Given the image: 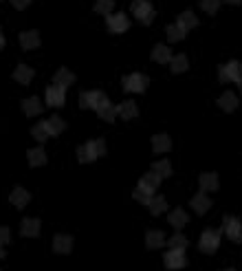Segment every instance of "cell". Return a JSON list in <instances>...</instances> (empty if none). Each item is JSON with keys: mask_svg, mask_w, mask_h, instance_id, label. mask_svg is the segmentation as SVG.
Wrapping results in <instances>:
<instances>
[{"mask_svg": "<svg viewBox=\"0 0 242 271\" xmlns=\"http://www.w3.org/2000/svg\"><path fill=\"white\" fill-rule=\"evenodd\" d=\"M22 111H25L27 117H35L44 111V106L40 104L38 97H27V99H22Z\"/></svg>", "mask_w": 242, "mask_h": 271, "instance_id": "cell-18", "label": "cell"}, {"mask_svg": "<svg viewBox=\"0 0 242 271\" xmlns=\"http://www.w3.org/2000/svg\"><path fill=\"white\" fill-rule=\"evenodd\" d=\"M117 115L121 117V119H135V117L139 115V108H137V104L135 101H123V104H119L117 106Z\"/></svg>", "mask_w": 242, "mask_h": 271, "instance_id": "cell-24", "label": "cell"}, {"mask_svg": "<svg viewBox=\"0 0 242 271\" xmlns=\"http://www.w3.org/2000/svg\"><path fill=\"white\" fill-rule=\"evenodd\" d=\"M170 67H172V73H185L187 67H189V60L185 53H179V55H172L170 60Z\"/></svg>", "mask_w": 242, "mask_h": 271, "instance_id": "cell-31", "label": "cell"}, {"mask_svg": "<svg viewBox=\"0 0 242 271\" xmlns=\"http://www.w3.org/2000/svg\"><path fill=\"white\" fill-rule=\"evenodd\" d=\"M223 230L227 234V238L233 243H242V223L236 216H225L223 218Z\"/></svg>", "mask_w": 242, "mask_h": 271, "instance_id": "cell-4", "label": "cell"}, {"mask_svg": "<svg viewBox=\"0 0 242 271\" xmlns=\"http://www.w3.org/2000/svg\"><path fill=\"white\" fill-rule=\"evenodd\" d=\"M27 159H29V165L31 168H40L47 163V152H44V148H31L27 152Z\"/></svg>", "mask_w": 242, "mask_h": 271, "instance_id": "cell-25", "label": "cell"}, {"mask_svg": "<svg viewBox=\"0 0 242 271\" xmlns=\"http://www.w3.org/2000/svg\"><path fill=\"white\" fill-rule=\"evenodd\" d=\"M148 84H150V79L143 73H130V75L123 77V91H128V93H145Z\"/></svg>", "mask_w": 242, "mask_h": 271, "instance_id": "cell-3", "label": "cell"}, {"mask_svg": "<svg viewBox=\"0 0 242 271\" xmlns=\"http://www.w3.org/2000/svg\"><path fill=\"white\" fill-rule=\"evenodd\" d=\"M145 245H148V249H159L165 245V236L161 230H150L148 234H145Z\"/></svg>", "mask_w": 242, "mask_h": 271, "instance_id": "cell-23", "label": "cell"}, {"mask_svg": "<svg viewBox=\"0 0 242 271\" xmlns=\"http://www.w3.org/2000/svg\"><path fill=\"white\" fill-rule=\"evenodd\" d=\"M176 25H179V27L183 29V31L187 33V31H192L194 27H198V18H196V13H194V11H189V9H187V11H183L181 16L176 18Z\"/></svg>", "mask_w": 242, "mask_h": 271, "instance_id": "cell-12", "label": "cell"}, {"mask_svg": "<svg viewBox=\"0 0 242 271\" xmlns=\"http://www.w3.org/2000/svg\"><path fill=\"white\" fill-rule=\"evenodd\" d=\"M106 27L110 33H123L130 29V20L126 13H110V16H106Z\"/></svg>", "mask_w": 242, "mask_h": 271, "instance_id": "cell-6", "label": "cell"}, {"mask_svg": "<svg viewBox=\"0 0 242 271\" xmlns=\"http://www.w3.org/2000/svg\"><path fill=\"white\" fill-rule=\"evenodd\" d=\"M163 262H165L167 269H183L187 265V256H185L183 249H170V252L165 254Z\"/></svg>", "mask_w": 242, "mask_h": 271, "instance_id": "cell-9", "label": "cell"}, {"mask_svg": "<svg viewBox=\"0 0 242 271\" xmlns=\"http://www.w3.org/2000/svg\"><path fill=\"white\" fill-rule=\"evenodd\" d=\"M77 159H79V163H91V161L97 159V150H95V143L88 141V143H84V145H79V148H77Z\"/></svg>", "mask_w": 242, "mask_h": 271, "instance_id": "cell-13", "label": "cell"}, {"mask_svg": "<svg viewBox=\"0 0 242 271\" xmlns=\"http://www.w3.org/2000/svg\"><path fill=\"white\" fill-rule=\"evenodd\" d=\"M148 207H150V212L154 216H159V214H163V212L167 210V201L163 199V196H152V201L148 203Z\"/></svg>", "mask_w": 242, "mask_h": 271, "instance_id": "cell-32", "label": "cell"}, {"mask_svg": "<svg viewBox=\"0 0 242 271\" xmlns=\"http://www.w3.org/2000/svg\"><path fill=\"white\" fill-rule=\"evenodd\" d=\"M20 45L25 51H33L40 47V33L38 31H25L20 33Z\"/></svg>", "mask_w": 242, "mask_h": 271, "instance_id": "cell-14", "label": "cell"}, {"mask_svg": "<svg viewBox=\"0 0 242 271\" xmlns=\"http://www.w3.org/2000/svg\"><path fill=\"white\" fill-rule=\"evenodd\" d=\"M3 47H5V35H3V31H0V51H3Z\"/></svg>", "mask_w": 242, "mask_h": 271, "instance_id": "cell-43", "label": "cell"}, {"mask_svg": "<svg viewBox=\"0 0 242 271\" xmlns=\"http://www.w3.org/2000/svg\"><path fill=\"white\" fill-rule=\"evenodd\" d=\"M9 240H11L9 230H7V227H0V245H7Z\"/></svg>", "mask_w": 242, "mask_h": 271, "instance_id": "cell-41", "label": "cell"}, {"mask_svg": "<svg viewBox=\"0 0 242 271\" xmlns=\"http://www.w3.org/2000/svg\"><path fill=\"white\" fill-rule=\"evenodd\" d=\"M115 9V0H97L95 3V13H99V16H110Z\"/></svg>", "mask_w": 242, "mask_h": 271, "instance_id": "cell-34", "label": "cell"}, {"mask_svg": "<svg viewBox=\"0 0 242 271\" xmlns=\"http://www.w3.org/2000/svg\"><path fill=\"white\" fill-rule=\"evenodd\" d=\"M97 115H99V119H104V121H115L117 119V106H113L110 101L106 99L104 104H101L99 108H97Z\"/></svg>", "mask_w": 242, "mask_h": 271, "instance_id": "cell-29", "label": "cell"}, {"mask_svg": "<svg viewBox=\"0 0 242 271\" xmlns=\"http://www.w3.org/2000/svg\"><path fill=\"white\" fill-rule=\"evenodd\" d=\"M135 201H139V203H143V205H148L150 201H152V196H154V192H150V190H145V187H137L135 190Z\"/></svg>", "mask_w": 242, "mask_h": 271, "instance_id": "cell-38", "label": "cell"}, {"mask_svg": "<svg viewBox=\"0 0 242 271\" xmlns=\"http://www.w3.org/2000/svg\"><path fill=\"white\" fill-rule=\"evenodd\" d=\"M167 221H170V225L172 227H176V230H183V227L187 225V221H189V216L183 212L181 207H176L174 212H170V216H167Z\"/></svg>", "mask_w": 242, "mask_h": 271, "instance_id": "cell-28", "label": "cell"}, {"mask_svg": "<svg viewBox=\"0 0 242 271\" xmlns=\"http://www.w3.org/2000/svg\"><path fill=\"white\" fill-rule=\"evenodd\" d=\"M218 187H220L218 174H214V172H203L201 174V190L203 192H216Z\"/></svg>", "mask_w": 242, "mask_h": 271, "instance_id": "cell-17", "label": "cell"}, {"mask_svg": "<svg viewBox=\"0 0 242 271\" xmlns=\"http://www.w3.org/2000/svg\"><path fill=\"white\" fill-rule=\"evenodd\" d=\"M238 89H240V93H242V79H240V82H238Z\"/></svg>", "mask_w": 242, "mask_h": 271, "instance_id": "cell-46", "label": "cell"}, {"mask_svg": "<svg viewBox=\"0 0 242 271\" xmlns=\"http://www.w3.org/2000/svg\"><path fill=\"white\" fill-rule=\"evenodd\" d=\"M3 256H5V249H3V245H0V258H3Z\"/></svg>", "mask_w": 242, "mask_h": 271, "instance_id": "cell-45", "label": "cell"}, {"mask_svg": "<svg viewBox=\"0 0 242 271\" xmlns=\"http://www.w3.org/2000/svg\"><path fill=\"white\" fill-rule=\"evenodd\" d=\"M11 5L16 7L18 11H22V9H27V7L31 5V0H11Z\"/></svg>", "mask_w": 242, "mask_h": 271, "instance_id": "cell-42", "label": "cell"}, {"mask_svg": "<svg viewBox=\"0 0 242 271\" xmlns=\"http://www.w3.org/2000/svg\"><path fill=\"white\" fill-rule=\"evenodd\" d=\"M165 33H167V40L170 42H181L183 38H185V31H183L179 25H167Z\"/></svg>", "mask_w": 242, "mask_h": 271, "instance_id": "cell-36", "label": "cell"}, {"mask_svg": "<svg viewBox=\"0 0 242 271\" xmlns=\"http://www.w3.org/2000/svg\"><path fill=\"white\" fill-rule=\"evenodd\" d=\"M20 234L22 236H38L40 234V221L38 218H25L20 225Z\"/></svg>", "mask_w": 242, "mask_h": 271, "instance_id": "cell-26", "label": "cell"}, {"mask_svg": "<svg viewBox=\"0 0 242 271\" xmlns=\"http://www.w3.org/2000/svg\"><path fill=\"white\" fill-rule=\"evenodd\" d=\"M167 245H170L172 249H183V252H185V247H187V238L183 236L181 232H176L174 236H172L170 240H167Z\"/></svg>", "mask_w": 242, "mask_h": 271, "instance_id": "cell-37", "label": "cell"}, {"mask_svg": "<svg viewBox=\"0 0 242 271\" xmlns=\"http://www.w3.org/2000/svg\"><path fill=\"white\" fill-rule=\"evenodd\" d=\"M152 150L157 152V155H161V152H170L172 150V139H170V135H165V133L154 135L152 137Z\"/></svg>", "mask_w": 242, "mask_h": 271, "instance_id": "cell-11", "label": "cell"}, {"mask_svg": "<svg viewBox=\"0 0 242 271\" xmlns=\"http://www.w3.org/2000/svg\"><path fill=\"white\" fill-rule=\"evenodd\" d=\"M218 79L223 84L240 82V79H242V62L231 60V62L223 64V67H218Z\"/></svg>", "mask_w": 242, "mask_h": 271, "instance_id": "cell-2", "label": "cell"}, {"mask_svg": "<svg viewBox=\"0 0 242 271\" xmlns=\"http://www.w3.org/2000/svg\"><path fill=\"white\" fill-rule=\"evenodd\" d=\"M53 84L60 86V89H69L71 84H75V75H73L69 69H60L55 73V77H53Z\"/></svg>", "mask_w": 242, "mask_h": 271, "instance_id": "cell-21", "label": "cell"}, {"mask_svg": "<svg viewBox=\"0 0 242 271\" xmlns=\"http://www.w3.org/2000/svg\"><path fill=\"white\" fill-rule=\"evenodd\" d=\"M44 99H47V106L60 108V106H64V101H66V89H60V86L51 84L47 89V93H44Z\"/></svg>", "mask_w": 242, "mask_h": 271, "instance_id": "cell-8", "label": "cell"}, {"mask_svg": "<svg viewBox=\"0 0 242 271\" xmlns=\"http://www.w3.org/2000/svg\"><path fill=\"white\" fill-rule=\"evenodd\" d=\"M95 150H97V157H104L106 155V141L104 139H95Z\"/></svg>", "mask_w": 242, "mask_h": 271, "instance_id": "cell-40", "label": "cell"}, {"mask_svg": "<svg viewBox=\"0 0 242 271\" xmlns=\"http://www.w3.org/2000/svg\"><path fill=\"white\" fill-rule=\"evenodd\" d=\"M152 172H157L161 179H163V177H170V174H172V163H170L167 159H161V161H157V163L152 165Z\"/></svg>", "mask_w": 242, "mask_h": 271, "instance_id": "cell-33", "label": "cell"}, {"mask_svg": "<svg viewBox=\"0 0 242 271\" xmlns=\"http://www.w3.org/2000/svg\"><path fill=\"white\" fill-rule=\"evenodd\" d=\"M220 3H223V0H201V9L205 13H211V16H214V13L220 9Z\"/></svg>", "mask_w": 242, "mask_h": 271, "instance_id": "cell-39", "label": "cell"}, {"mask_svg": "<svg viewBox=\"0 0 242 271\" xmlns=\"http://www.w3.org/2000/svg\"><path fill=\"white\" fill-rule=\"evenodd\" d=\"M192 207H194V212L196 214H207V210L211 207V199L205 192H201V194H196L194 199H192Z\"/></svg>", "mask_w": 242, "mask_h": 271, "instance_id": "cell-20", "label": "cell"}, {"mask_svg": "<svg viewBox=\"0 0 242 271\" xmlns=\"http://www.w3.org/2000/svg\"><path fill=\"white\" fill-rule=\"evenodd\" d=\"M152 60L159 62V64H170V60H172V51L167 49L165 45H157V47L152 49Z\"/></svg>", "mask_w": 242, "mask_h": 271, "instance_id": "cell-27", "label": "cell"}, {"mask_svg": "<svg viewBox=\"0 0 242 271\" xmlns=\"http://www.w3.org/2000/svg\"><path fill=\"white\" fill-rule=\"evenodd\" d=\"M225 271H236V269H225Z\"/></svg>", "mask_w": 242, "mask_h": 271, "instance_id": "cell-47", "label": "cell"}, {"mask_svg": "<svg viewBox=\"0 0 242 271\" xmlns=\"http://www.w3.org/2000/svg\"><path fill=\"white\" fill-rule=\"evenodd\" d=\"M13 79L20 84H31V79H33V69L31 67H27V64H18L16 71H13Z\"/></svg>", "mask_w": 242, "mask_h": 271, "instance_id": "cell-22", "label": "cell"}, {"mask_svg": "<svg viewBox=\"0 0 242 271\" xmlns=\"http://www.w3.org/2000/svg\"><path fill=\"white\" fill-rule=\"evenodd\" d=\"M225 3H229V5H240L242 0H225Z\"/></svg>", "mask_w": 242, "mask_h": 271, "instance_id": "cell-44", "label": "cell"}, {"mask_svg": "<svg viewBox=\"0 0 242 271\" xmlns=\"http://www.w3.org/2000/svg\"><path fill=\"white\" fill-rule=\"evenodd\" d=\"M218 106L223 108L225 113H233V111L238 108V97H236V95H233L231 91H225V93L218 97Z\"/></svg>", "mask_w": 242, "mask_h": 271, "instance_id": "cell-15", "label": "cell"}, {"mask_svg": "<svg viewBox=\"0 0 242 271\" xmlns=\"http://www.w3.org/2000/svg\"><path fill=\"white\" fill-rule=\"evenodd\" d=\"M44 123H47L49 137H57V135H62L64 130H66V123H64V119H62L60 115H53V117H51V119H47Z\"/></svg>", "mask_w": 242, "mask_h": 271, "instance_id": "cell-19", "label": "cell"}, {"mask_svg": "<svg viewBox=\"0 0 242 271\" xmlns=\"http://www.w3.org/2000/svg\"><path fill=\"white\" fill-rule=\"evenodd\" d=\"M106 99L108 97L101 91H84L82 95H79V106L82 108H95V111H97Z\"/></svg>", "mask_w": 242, "mask_h": 271, "instance_id": "cell-7", "label": "cell"}, {"mask_svg": "<svg viewBox=\"0 0 242 271\" xmlns=\"http://www.w3.org/2000/svg\"><path fill=\"white\" fill-rule=\"evenodd\" d=\"M159 183H161V177L157 172H148V174H143L141 177V183H139V187H145V190H150V192H157V187H159Z\"/></svg>", "mask_w": 242, "mask_h": 271, "instance_id": "cell-30", "label": "cell"}, {"mask_svg": "<svg viewBox=\"0 0 242 271\" xmlns=\"http://www.w3.org/2000/svg\"><path fill=\"white\" fill-rule=\"evenodd\" d=\"M9 201H11V205H16L18 210H22V207H27L29 201H31V194H29L25 187H13L11 194H9Z\"/></svg>", "mask_w": 242, "mask_h": 271, "instance_id": "cell-10", "label": "cell"}, {"mask_svg": "<svg viewBox=\"0 0 242 271\" xmlns=\"http://www.w3.org/2000/svg\"><path fill=\"white\" fill-rule=\"evenodd\" d=\"M198 245H201V249L205 254H214L216 249L220 247V232L211 230V227H209V230H205L201 234V243H198Z\"/></svg>", "mask_w": 242, "mask_h": 271, "instance_id": "cell-5", "label": "cell"}, {"mask_svg": "<svg viewBox=\"0 0 242 271\" xmlns=\"http://www.w3.org/2000/svg\"><path fill=\"white\" fill-rule=\"evenodd\" d=\"M73 249V238L66 236V234H57V236L53 238V252L57 254H71Z\"/></svg>", "mask_w": 242, "mask_h": 271, "instance_id": "cell-16", "label": "cell"}, {"mask_svg": "<svg viewBox=\"0 0 242 271\" xmlns=\"http://www.w3.org/2000/svg\"><path fill=\"white\" fill-rule=\"evenodd\" d=\"M31 135H33V139H35V141H47V139H49V130H47V123H44V121H40V123H35V126L31 128Z\"/></svg>", "mask_w": 242, "mask_h": 271, "instance_id": "cell-35", "label": "cell"}, {"mask_svg": "<svg viewBox=\"0 0 242 271\" xmlns=\"http://www.w3.org/2000/svg\"><path fill=\"white\" fill-rule=\"evenodd\" d=\"M130 11H132V16H135L141 25H152V20H154V7L150 0H132V5H130Z\"/></svg>", "mask_w": 242, "mask_h": 271, "instance_id": "cell-1", "label": "cell"}]
</instances>
